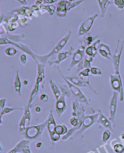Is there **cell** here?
Wrapping results in <instances>:
<instances>
[{
    "instance_id": "cell-41",
    "label": "cell",
    "mask_w": 124,
    "mask_h": 153,
    "mask_svg": "<svg viewBox=\"0 0 124 153\" xmlns=\"http://www.w3.org/2000/svg\"><path fill=\"white\" fill-rule=\"evenodd\" d=\"M6 102H7L6 98H2L0 100V107H1L2 109H3L4 108H5Z\"/></svg>"
},
{
    "instance_id": "cell-32",
    "label": "cell",
    "mask_w": 124,
    "mask_h": 153,
    "mask_svg": "<svg viewBox=\"0 0 124 153\" xmlns=\"http://www.w3.org/2000/svg\"><path fill=\"white\" fill-rule=\"evenodd\" d=\"M94 60V57L86 55L83 60V67L84 68H91L92 63Z\"/></svg>"
},
{
    "instance_id": "cell-37",
    "label": "cell",
    "mask_w": 124,
    "mask_h": 153,
    "mask_svg": "<svg viewBox=\"0 0 124 153\" xmlns=\"http://www.w3.org/2000/svg\"><path fill=\"white\" fill-rule=\"evenodd\" d=\"M19 60H20V63L23 65H26L27 64V55L26 54V53H22L20 54V55L19 56Z\"/></svg>"
},
{
    "instance_id": "cell-29",
    "label": "cell",
    "mask_w": 124,
    "mask_h": 153,
    "mask_svg": "<svg viewBox=\"0 0 124 153\" xmlns=\"http://www.w3.org/2000/svg\"><path fill=\"white\" fill-rule=\"evenodd\" d=\"M68 128L65 124H60L56 126L55 132L56 134L62 136L65 135L68 132Z\"/></svg>"
},
{
    "instance_id": "cell-14",
    "label": "cell",
    "mask_w": 124,
    "mask_h": 153,
    "mask_svg": "<svg viewBox=\"0 0 124 153\" xmlns=\"http://www.w3.org/2000/svg\"><path fill=\"white\" fill-rule=\"evenodd\" d=\"M30 141L27 139H23L19 142L15 146L9 151L7 153H32L30 148Z\"/></svg>"
},
{
    "instance_id": "cell-22",
    "label": "cell",
    "mask_w": 124,
    "mask_h": 153,
    "mask_svg": "<svg viewBox=\"0 0 124 153\" xmlns=\"http://www.w3.org/2000/svg\"><path fill=\"white\" fill-rule=\"evenodd\" d=\"M14 89L15 92L20 96L21 95V88H22V83L21 80V78L20 76L18 70L17 71L16 74L14 76Z\"/></svg>"
},
{
    "instance_id": "cell-33",
    "label": "cell",
    "mask_w": 124,
    "mask_h": 153,
    "mask_svg": "<svg viewBox=\"0 0 124 153\" xmlns=\"http://www.w3.org/2000/svg\"><path fill=\"white\" fill-rule=\"evenodd\" d=\"M113 4L118 10L124 9V0H113Z\"/></svg>"
},
{
    "instance_id": "cell-30",
    "label": "cell",
    "mask_w": 124,
    "mask_h": 153,
    "mask_svg": "<svg viewBox=\"0 0 124 153\" xmlns=\"http://www.w3.org/2000/svg\"><path fill=\"white\" fill-rule=\"evenodd\" d=\"M18 53V50L14 46L8 47L5 49V54L8 57H13Z\"/></svg>"
},
{
    "instance_id": "cell-27",
    "label": "cell",
    "mask_w": 124,
    "mask_h": 153,
    "mask_svg": "<svg viewBox=\"0 0 124 153\" xmlns=\"http://www.w3.org/2000/svg\"><path fill=\"white\" fill-rule=\"evenodd\" d=\"M57 85L61 89L62 95H65L67 98L71 97V92L66 83H65V85H62V84H57Z\"/></svg>"
},
{
    "instance_id": "cell-6",
    "label": "cell",
    "mask_w": 124,
    "mask_h": 153,
    "mask_svg": "<svg viewBox=\"0 0 124 153\" xmlns=\"http://www.w3.org/2000/svg\"><path fill=\"white\" fill-rule=\"evenodd\" d=\"M98 16L99 15L98 13H94L93 15L87 18L84 21H82L80 24L77 29V36L82 37L87 35L92 28Z\"/></svg>"
},
{
    "instance_id": "cell-28",
    "label": "cell",
    "mask_w": 124,
    "mask_h": 153,
    "mask_svg": "<svg viewBox=\"0 0 124 153\" xmlns=\"http://www.w3.org/2000/svg\"><path fill=\"white\" fill-rule=\"evenodd\" d=\"M6 37H8L9 39H10L11 41L15 42V43H19L20 42V40L24 39L25 35L24 34H13V35H9L8 34L6 36Z\"/></svg>"
},
{
    "instance_id": "cell-24",
    "label": "cell",
    "mask_w": 124,
    "mask_h": 153,
    "mask_svg": "<svg viewBox=\"0 0 124 153\" xmlns=\"http://www.w3.org/2000/svg\"><path fill=\"white\" fill-rule=\"evenodd\" d=\"M49 85H50L52 92L55 98V100L56 101H57L62 95V92L61 91V89L58 86V85L52 80L49 81Z\"/></svg>"
},
{
    "instance_id": "cell-4",
    "label": "cell",
    "mask_w": 124,
    "mask_h": 153,
    "mask_svg": "<svg viewBox=\"0 0 124 153\" xmlns=\"http://www.w3.org/2000/svg\"><path fill=\"white\" fill-rule=\"evenodd\" d=\"M87 45L84 41V40L80 41L79 46L77 50H74L73 54L71 56V59L70 61V63L69 67L68 68V71H70L75 66L77 65L80 62H81L84 60L86 56V48L87 47Z\"/></svg>"
},
{
    "instance_id": "cell-26",
    "label": "cell",
    "mask_w": 124,
    "mask_h": 153,
    "mask_svg": "<svg viewBox=\"0 0 124 153\" xmlns=\"http://www.w3.org/2000/svg\"><path fill=\"white\" fill-rule=\"evenodd\" d=\"M32 19L30 18H28L24 15H20L18 16V22L20 24V27L22 28L26 27L29 24L30 21H31Z\"/></svg>"
},
{
    "instance_id": "cell-8",
    "label": "cell",
    "mask_w": 124,
    "mask_h": 153,
    "mask_svg": "<svg viewBox=\"0 0 124 153\" xmlns=\"http://www.w3.org/2000/svg\"><path fill=\"white\" fill-rule=\"evenodd\" d=\"M110 83L112 89L119 93L120 95V101H123L124 100V90L122 76L116 74L110 75Z\"/></svg>"
},
{
    "instance_id": "cell-17",
    "label": "cell",
    "mask_w": 124,
    "mask_h": 153,
    "mask_svg": "<svg viewBox=\"0 0 124 153\" xmlns=\"http://www.w3.org/2000/svg\"><path fill=\"white\" fill-rule=\"evenodd\" d=\"M66 98L67 97L65 95H62L61 97L56 102L55 110L59 117H61L62 114L67 109V105L65 101Z\"/></svg>"
},
{
    "instance_id": "cell-36",
    "label": "cell",
    "mask_w": 124,
    "mask_h": 153,
    "mask_svg": "<svg viewBox=\"0 0 124 153\" xmlns=\"http://www.w3.org/2000/svg\"><path fill=\"white\" fill-rule=\"evenodd\" d=\"M113 150L116 153H123L124 146L120 143H116L113 146Z\"/></svg>"
},
{
    "instance_id": "cell-23",
    "label": "cell",
    "mask_w": 124,
    "mask_h": 153,
    "mask_svg": "<svg viewBox=\"0 0 124 153\" xmlns=\"http://www.w3.org/2000/svg\"><path fill=\"white\" fill-rule=\"evenodd\" d=\"M56 6H55L54 4H46L40 7L39 13L42 15L47 13L49 14V16H52L55 13H56Z\"/></svg>"
},
{
    "instance_id": "cell-12",
    "label": "cell",
    "mask_w": 124,
    "mask_h": 153,
    "mask_svg": "<svg viewBox=\"0 0 124 153\" xmlns=\"http://www.w3.org/2000/svg\"><path fill=\"white\" fill-rule=\"evenodd\" d=\"M30 106L27 105L24 108V113L19 123V131L23 133L26 129L29 127L31 120V113L30 111Z\"/></svg>"
},
{
    "instance_id": "cell-13",
    "label": "cell",
    "mask_w": 124,
    "mask_h": 153,
    "mask_svg": "<svg viewBox=\"0 0 124 153\" xmlns=\"http://www.w3.org/2000/svg\"><path fill=\"white\" fill-rule=\"evenodd\" d=\"M74 51V49L73 47L70 46V48L68 50L65 51H61L59 53L57 54L56 59L55 61L52 62H49L48 64L50 66L52 65H56V66H59V65L64 61H65L66 59H68L69 57H71L73 52Z\"/></svg>"
},
{
    "instance_id": "cell-21",
    "label": "cell",
    "mask_w": 124,
    "mask_h": 153,
    "mask_svg": "<svg viewBox=\"0 0 124 153\" xmlns=\"http://www.w3.org/2000/svg\"><path fill=\"white\" fill-rule=\"evenodd\" d=\"M65 77L71 83L77 86L78 88H89L90 89V86L84 81L81 80L79 77H76V76H65Z\"/></svg>"
},
{
    "instance_id": "cell-15",
    "label": "cell",
    "mask_w": 124,
    "mask_h": 153,
    "mask_svg": "<svg viewBox=\"0 0 124 153\" xmlns=\"http://www.w3.org/2000/svg\"><path fill=\"white\" fill-rule=\"evenodd\" d=\"M101 44V39L99 38H98V39H96L93 42V44H92L91 45L86 47V51H85L86 55L95 58L98 53V48Z\"/></svg>"
},
{
    "instance_id": "cell-42",
    "label": "cell",
    "mask_w": 124,
    "mask_h": 153,
    "mask_svg": "<svg viewBox=\"0 0 124 153\" xmlns=\"http://www.w3.org/2000/svg\"><path fill=\"white\" fill-rule=\"evenodd\" d=\"M16 1L20 3L22 6H29L27 0H16Z\"/></svg>"
},
{
    "instance_id": "cell-1",
    "label": "cell",
    "mask_w": 124,
    "mask_h": 153,
    "mask_svg": "<svg viewBox=\"0 0 124 153\" xmlns=\"http://www.w3.org/2000/svg\"><path fill=\"white\" fill-rule=\"evenodd\" d=\"M71 36V31H68L61 39H59L52 48V49L47 54L44 55H40L38 54H35L36 59L37 60V63H40L44 65H46L47 63L49 62V60L55 54L59 53L61 52L63 48L66 46L67 43L70 39V37Z\"/></svg>"
},
{
    "instance_id": "cell-39",
    "label": "cell",
    "mask_w": 124,
    "mask_h": 153,
    "mask_svg": "<svg viewBox=\"0 0 124 153\" xmlns=\"http://www.w3.org/2000/svg\"><path fill=\"white\" fill-rule=\"evenodd\" d=\"M34 4L39 6V7H41L42 6L46 4V0H35Z\"/></svg>"
},
{
    "instance_id": "cell-11",
    "label": "cell",
    "mask_w": 124,
    "mask_h": 153,
    "mask_svg": "<svg viewBox=\"0 0 124 153\" xmlns=\"http://www.w3.org/2000/svg\"><path fill=\"white\" fill-rule=\"evenodd\" d=\"M119 93L115 91H113L112 97L110 101V105H109V111H110V116L109 120L112 123L113 127H116V114L117 111V98H118Z\"/></svg>"
},
{
    "instance_id": "cell-38",
    "label": "cell",
    "mask_w": 124,
    "mask_h": 153,
    "mask_svg": "<svg viewBox=\"0 0 124 153\" xmlns=\"http://www.w3.org/2000/svg\"><path fill=\"white\" fill-rule=\"evenodd\" d=\"M95 39V37L92 36H90V35H89L87 36L84 39V41L87 45V46H89L90 45H91L93 43V42L96 40Z\"/></svg>"
},
{
    "instance_id": "cell-9",
    "label": "cell",
    "mask_w": 124,
    "mask_h": 153,
    "mask_svg": "<svg viewBox=\"0 0 124 153\" xmlns=\"http://www.w3.org/2000/svg\"><path fill=\"white\" fill-rule=\"evenodd\" d=\"M47 128L48 130V132L49 133L50 139L52 142H57L60 139L61 136L56 134L55 132V128L56 124L52 110H50V113L47 120Z\"/></svg>"
},
{
    "instance_id": "cell-44",
    "label": "cell",
    "mask_w": 124,
    "mask_h": 153,
    "mask_svg": "<svg viewBox=\"0 0 124 153\" xmlns=\"http://www.w3.org/2000/svg\"><path fill=\"white\" fill-rule=\"evenodd\" d=\"M35 111L37 112V113H40L41 111V108L40 107L36 106V107L35 108Z\"/></svg>"
},
{
    "instance_id": "cell-3",
    "label": "cell",
    "mask_w": 124,
    "mask_h": 153,
    "mask_svg": "<svg viewBox=\"0 0 124 153\" xmlns=\"http://www.w3.org/2000/svg\"><path fill=\"white\" fill-rule=\"evenodd\" d=\"M56 67L59 73L60 74L61 77L62 78V79L64 80L65 83L67 84V85L69 88L71 94L74 95V97H76L77 98V101H78L80 102H82V103H85L86 104H89V100L87 98V97H86V95L84 94V93L80 91V89L77 86H76L74 85H73V83H71L65 77V76L62 74V73L61 71L60 70L59 66H56Z\"/></svg>"
},
{
    "instance_id": "cell-16",
    "label": "cell",
    "mask_w": 124,
    "mask_h": 153,
    "mask_svg": "<svg viewBox=\"0 0 124 153\" xmlns=\"http://www.w3.org/2000/svg\"><path fill=\"white\" fill-rule=\"evenodd\" d=\"M68 12V10L67 7V0H60L56 5L55 14L58 17L60 18H63L66 17Z\"/></svg>"
},
{
    "instance_id": "cell-34",
    "label": "cell",
    "mask_w": 124,
    "mask_h": 153,
    "mask_svg": "<svg viewBox=\"0 0 124 153\" xmlns=\"http://www.w3.org/2000/svg\"><path fill=\"white\" fill-rule=\"evenodd\" d=\"M90 74L93 76H101L102 74V71L98 67L92 66L90 68Z\"/></svg>"
},
{
    "instance_id": "cell-25",
    "label": "cell",
    "mask_w": 124,
    "mask_h": 153,
    "mask_svg": "<svg viewBox=\"0 0 124 153\" xmlns=\"http://www.w3.org/2000/svg\"><path fill=\"white\" fill-rule=\"evenodd\" d=\"M24 108L23 107H5L3 109H2L1 111V114H0V120H1V124H3V116L6 115L7 114L11 113L12 111L15 110H23Z\"/></svg>"
},
{
    "instance_id": "cell-20",
    "label": "cell",
    "mask_w": 124,
    "mask_h": 153,
    "mask_svg": "<svg viewBox=\"0 0 124 153\" xmlns=\"http://www.w3.org/2000/svg\"><path fill=\"white\" fill-rule=\"evenodd\" d=\"M97 2L100 10L101 16L102 18H104L107 10L110 6L113 4V1L110 0H97Z\"/></svg>"
},
{
    "instance_id": "cell-5",
    "label": "cell",
    "mask_w": 124,
    "mask_h": 153,
    "mask_svg": "<svg viewBox=\"0 0 124 153\" xmlns=\"http://www.w3.org/2000/svg\"><path fill=\"white\" fill-rule=\"evenodd\" d=\"M47 120L44 123L36 126L28 127L25 131L24 135L26 139L33 140L41 136L46 127H47Z\"/></svg>"
},
{
    "instance_id": "cell-31",
    "label": "cell",
    "mask_w": 124,
    "mask_h": 153,
    "mask_svg": "<svg viewBox=\"0 0 124 153\" xmlns=\"http://www.w3.org/2000/svg\"><path fill=\"white\" fill-rule=\"evenodd\" d=\"M85 0H77V1H74L73 2H69L68 0H67V7H68V12L70 11L71 9L76 8L80 4H81L82 3H83Z\"/></svg>"
},
{
    "instance_id": "cell-43",
    "label": "cell",
    "mask_w": 124,
    "mask_h": 153,
    "mask_svg": "<svg viewBox=\"0 0 124 153\" xmlns=\"http://www.w3.org/2000/svg\"><path fill=\"white\" fill-rule=\"evenodd\" d=\"M58 0H46V4H53L54 3H55L56 2H57Z\"/></svg>"
},
{
    "instance_id": "cell-2",
    "label": "cell",
    "mask_w": 124,
    "mask_h": 153,
    "mask_svg": "<svg viewBox=\"0 0 124 153\" xmlns=\"http://www.w3.org/2000/svg\"><path fill=\"white\" fill-rule=\"evenodd\" d=\"M124 48V41L118 39L116 44V47L114 54L112 56V63L114 71V74L121 76L120 73V65L122 54Z\"/></svg>"
},
{
    "instance_id": "cell-10",
    "label": "cell",
    "mask_w": 124,
    "mask_h": 153,
    "mask_svg": "<svg viewBox=\"0 0 124 153\" xmlns=\"http://www.w3.org/2000/svg\"><path fill=\"white\" fill-rule=\"evenodd\" d=\"M98 118H99V113H96L95 114H92V115L85 117V118L83 120V121H82V124L80 128L79 129V130L76 132L74 137H76L82 134L85 131L87 130V129H88L91 126H92L94 124L97 123L98 120Z\"/></svg>"
},
{
    "instance_id": "cell-7",
    "label": "cell",
    "mask_w": 124,
    "mask_h": 153,
    "mask_svg": "<svg viewBox=\"0 0 124 153\" xmlns=\"http://www.w3.org/2000/svg\"><path fill=\"white\" fill-rule=\"evenodd\" d=\"M5 45H11L12 46H14L15 47L19 48L23 53L29 55L37 63V60L35 55V53L27 45L23 44L21 42L15 43L11 41L6 37H1V38H0V45L3 46Z\"/></svg>"
},
{
    "instance_id": "cell-35",
    "label": "cell",
    "mask_w": 124,
    "mask_h": 153,
    "mask_svg": "<svg viewBox=\"0 0 124 153\" xmlns=\"http://www.w3.org/2000/svg\"><path fill=\"white\" fill-rule=\"evenodd\" d=\"M111 135V133L110 131V130H105L103 133H102V141L103 142H106L108 140V139L110 138Z\"/></svg>"
},
{
    "instance_id": "cell-40",
    "label": "cell",
    "mask_w": 124,
    "mask_h": 153,
    "mask_svg": "<svg viewBox=\"0 0 124 153\" xmlns=\"http://www.w3.org/2000/svg\"><path fill=\"white\" fill-rule=\"evenodd\" d=\"M49 97L45 94H42L39 97V100H40V101H41L42 102H46L49 101Z\"/></svg>"
},
{
    "instance_id": "cell-19",
    "label": "cell",
    "mask_w": 124,
    "mask_h": 153,
    "mask_svg": "<svg viewBox=\"0 0 124 153\" xmlns=\"http://www.w3.org/2000/svg\"><path fill=\"white\" fill-rule=\"evenodd\" d=\"M99 118L97 123L101 124L102 127L105 128L106 129L110 130V131H113V127H112V123L110 121L109 119H107L106 117L104 115V114L102 113V112L99 110Z\"/></svg>"
},
{
    "instance_id": "cell-18",
    "label": "cell",
    "mask_w": 124,
    "mask_h": 153,
    "mask_svg": "<svg viewBox=\"0 0 124 153\" xmlns=\"http://www.w3.org/2000/svg\"><path fill=\"white\" fill-rule=\"evenodd\" d=\"M98 53L99 55L106 59H111L112 57V53L109 45L101 43L98 48Z\"/></svg>"
}]
</instances>
